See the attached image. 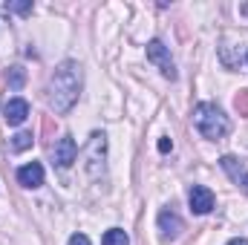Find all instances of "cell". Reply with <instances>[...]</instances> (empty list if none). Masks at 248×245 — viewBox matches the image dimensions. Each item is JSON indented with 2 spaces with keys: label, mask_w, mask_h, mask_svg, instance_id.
<instances>
[{
  "label": "cell",
  "mask_w": 248,
  "mask_h": 245,
  "mask_svg": "<svg viewBox=\"0 0 248 245\" xmlns=\"http://www.w3.org/2000/svg\"><path fill=\"white\" fill-rule=\"evenodd\" d=\"M81 87H84V72H81V63L78 61H61L55 66V72L49 75V87H46V98H49V107L66 116L78 95H81Z\"/></svg>",
  "instance_id": "cell-1"
},
{
  "label": "cell",
  "mask_w": 248,
  "mask_h": 245,
  "mask_svg": "<svg viewBox=\"0 0 248 245\" xmlns=\"http://www.w3.org/2000/svg\"><path fill=\"white\" fill-rule=\"evenodd\" d=\"M193 124H196V130H199L205 138H211V141L225 138L228 130H231L228 116H225L217 104H211V101H202V104L193 107Z\"/></svg>",
  "instance_id": "cell-2"
},
{
  "label": "cell",
  "mask_w": 248,
  "mask_h": 245,
  "mask_svg": "<svg viewBox=\"0 0 248 245\" xmlns=\"http://www.w3.org/2000/svg\"><path fill=\"white\" fill-rule=\"evenodd\" d=\"M104 162H107V136L104 133H93L87 147H84V165L90 179H101L104 176Z\"/></svg>",
  "instance_id": "cell-3"
},
{
  "label": "cell",
  "mask_w": 248,
  "mask_h": 245,
  "mask_svg": "<svg viewBox=\"0 0 248 245\" xmlns=\"http://www.w3.org/2000/svg\"><path fill=\"white\" fill-rule=\"evenodd\" d=\"M147 61L156 63L168 81H176V63L170 58V49H168L162 41H150V44H147Z\"/></svg>",
  "instance_id": "cell-4"
},
{
  "label": "cell",
  "mask_w": 248,
  "mask_h": 245,
  "mask_svg": "<svg viewBox=\"0 0 248 245\" xmlns=\"http://www.w3.org/2000/svg\"><path fill=\"white\" fill-rule=\"evenodd\" d=\"M182 231H185L182 216L173 208H162L159 211V237H162V243H173Z\"/></svg>",
  "instance_id": "cell-5"
},
{
  "label": "cell",
  "mask_w": 248,
  "mask_h": 245,
  "mask_svg": "<svg viewBox=\"0 0 248 245\" xmlns=\"http://www.w3.org/2000/svg\"><path fill=\"white\" fill-rule=\"evenodd\" d=\"M78 159V144H75V138L72 136H61L55 144H52V162H55V168H72V162Z\"/></svg>",
  "instance_id": "cell-6"
},
{
  "label": "cell",
  "mask_w": 248,
  "mask_h": 245,
  "mask_svg": "<svg viewBox=\"0 0 248 245\" xmlns=\"http://www.w3.org/2000/svg\"><path fill=\"white\" fill-rule=\"evenodd\" d=\"M187 202H190V211L193 214H211L214 211V205H217V199H214V193H211V187H205V184H193L190 187V193H187Z\"/></svg>",
  "instance_id": "cell-7"
},
{
  "label": "cell",
  "mask_w": 248,
  "mask_h": 245,
  "mask_svg": "<svg viewBox=\"0 0 248 245\" xmlns=\"http://www.w3.org/2000/svg\"><path fill=\"white\" fill-rule=\"evenodd\" d=\"M219 165H222V170L237 182V187L243 190V193H248V168L237 159V156H222L219 159Z\"/></svg>",
  "instance_id": "cell-8"
},
{
  "label": "cell",
  "mask_w": 248,
  "mask_h": 245,
  "mask_svg": "<svg viewBox=\"0 0 248 245\" xmlns=\"http://www.w3.org/2000/svg\"><path fill=\"white\" fill-rule=\"evenodd\" d=\"M3 116H6V124L17 127L29 119V101L26 98H9L6 107H3Z\"/></svg>",
  "instance_id": "cell-9"
},
{
  "label": "cell",
  "mask_w": 248,
  "mask_h": 245,
  "mask_svg": "<svg viewBox=\"0 0 248 245\" xmlns=\"http://www.w3.org/2000/svg\"><path fill=\"white\" fill-rule=\"evenodd\" d=\"M17 182L23 184V187H41L44 184V165L41 162H29V165H23L20 170H17Z\"/></svg>",
  "instance_id": "cell-10"
},
{
  "label": "cell",
  "mask_w": 248,
  "mask_h": 245,
  "mask_svg": "<svg viewBox=\"0 0 248 245\" xmlns=\"http://www.w3.org/2000/svg\"><path fill=\"white\" fill-rule=\"evenodd\" d=\"M6 84H9V90H20L26 84V69L23 66H12L6 72Z\"/></svg>",
  "instance_id": "cell-11"
},
{
  "label": "cell",
  "mask_w": 248,
  "mask_h": 245,
  "mask_svg": "<svg viewBox=\"0 0 248 245\" xmlns=\"http://www.w3.org/2000/svg\"><path fill=\"white\" fill-rule=\"evenodd\" d=\"M32 141H35L32 133H29V130H20L17 136H12V150H15V153H23V150L32 147Z\"/></svg>",
  "instance_id": "cell-12"
},
{
  "label": "cell",
  "mask_w": 248,
  "mask_h": 245,
  "mask_svg": "<svg viewBox=\"0 0 248 245\" xmlns=\"http://www.w3.org/2000/svg\"><path fill=\"white\" fill-rule=\"evenodd\" d=\"M101 245H130V237L124 234L122 228H110V231L104 234V240H101Z\"/></svg>",
  "instance_id": "cell-13"
},
{
  "label": "cell",
  "mask_w": 248,
  "mask_h": 245,
  "mask_svg": "<svg viewBox=\"0 0 248 245\" xmlns=\"http://www.w3.org/2000/svg\"><path fill=\"white\" fill-rule=\"evenodd\" d=\"M234 107H237V110H240L243 116L248 113V90H243V92H240V95L234 98Z\"/></svg>",
  "instance_id": "cell-14"
},
{
  "label": "cell",
  "mask_w": 248,
  "mask_h": 245,
  "mask_svg": "<svg viewBox=\"0 0 248 245\" xmlns=\"http://www.w3.org/2000/svg\"><path fill=\"white\" fill-rule=\"evenodd\" d=\"M6 9H9V12H17V15H29V12H32V3H29V0H26V3H9Z\"/></svg>",
  "instance_id": "cell-15"
},
{
  "label": "cell",
  "mask_w": 248,
  "mask_h": 245,
  "mask_svg": "<svg viewBox=\"0 0 248 245\" xmlns=\"http://www.w3.org/2000/svg\"><path fill=\"white\" fill-rule=\"evenodd\" d=\"M170 150H173V141H170L168 136H165V138H159V153H170Z\"/></svg>",
  "instance_id": "cell-16"
},
{
  "label": "cell",
  "mask_w": 248,
  "mask_h": 245,
  "mask_svg": "<svg viewBox=\"0 0 248 245\" xmlns=\"http://www.w3.org/2000/svg\"><path fill=\"white\" fill-rule=\"evenodd\" d=\"M69 245H90V240H87V234H72Z\"/></svg>",
  "instance_id": "cell-17"
},
{
  "label": "cell",
  "mask_w": 248,
  "mask_h": 245,
  "mask_svg": "<svg viewBox=\"0 0 248 245\" xmlns=\"http://www.w3.org/2000/svg\"><path fill=\"white\" fill-rule=\"evenodd\" d=\"M228 245H248V240H243V237H237V240H231Z\"/></svg>",
  "instance_id": "cell-18"
},
{
  "label": "cell",
  "mask_w": 248,
  "mask_h": 245,
  "mask_svg": "<svg viewBox=\"0 0 248 245\" xmlns=\"http://www.w3.org/2000/svg\"><path fill=\"white\" fill-rule=\"evenodd\" d=\"M240 15H248V3H243V6H240Z\"/></svg>",
  "instance_id": "cell-19"
}]
</instances>
